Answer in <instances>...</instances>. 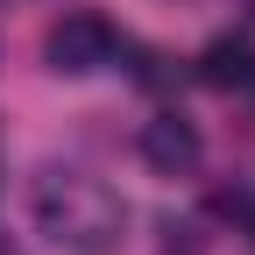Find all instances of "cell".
<instances>
[{
    "label": "cell",
    "mask_w": 255,
    "mask_h": 255,
    "mask_svg": "<svg viewBox=\"0 0 255 255\" xmlns=\"http://www.w3.org/2000/svg\"><path fill=\"white\" fill-rule=\"evenodd\" d=\"M36 220L50 227V241H64L71 255H114L128 241V206L114 199L107 184H85V177H50L36 191Z\"/></svg>",
    "instance_id": "obj_1"
},
{
    "label": "cell",
    "mask_w": 255,
    "mask_h": 255,
    "mask_svg": "<svg viewBox=\"0 0 255 255\" xmlns=\"http://www.w3.org/2000/svg\"><path fill=\"white\" fill-rule=\"evenodd\" d=\"M43 57H50V71L85 78V71H100V64L114 57V28L100 14H64L50 36H43Z\"/></svg>",
    "instance_id": "obj_2"
},
{
    "label": "cell",
    "mask_w": 255,
    "mask_h": 255,
    "mask_svg": "<svg viewBox=\"0 0 255 255\" xmlns=\"http://www.w3.org/2000/svg\"><path fill=\"white\" fill-rule=\"evenodd\" d=\"M142 163L156 177H184V170H199V128H191L184 114H156L142 128Z\"/></svg>",
    "instance_id": "obj_3"
},
{
    "label": "cell",
    "mask_w": 255,
    "mask_h": 255,
    "mask_svg": "<svg viewBox=\"0 0 255 255\" xmlns=\"http://www.w3.org/2000/svg\"><path fill=\"white\" fill-rule=\"evenodd\" d=\"M199 78H206L213 92L248 85V78H255V43H248V36H213L206 57H199Z\"/></svg>",
    "instance_id": "obj_4"
},
{
    "label": "cell",
    "mask_w": 255,
    "mask_h": 255,
    "mask_svg": "<svg viewBox=\"0 0 255 255\" xmlns=\"http://www.w3.org/2000/svg\"><path fill=\"white\" fill-rule=\"evenodd\" d=\"M241 220H248V234H255V199H248V213H241Z\"/></svg>",
    "instance_id": "obj_5"
},
{
    "label": "cell",
    "mask_w": 255,
    "mask_h": 255,
    "mask_svg": "<svg viewBox=\"0 0 255 255\" xmlns=\"http://www.w3.org/2000/svg\"><path fill=\"white\" fill-rule=\"evenodd\" d=\"M248 85H255V78H248Z\"/></svg>",
    "instance_id": "obj_6"
}]
</instances>
